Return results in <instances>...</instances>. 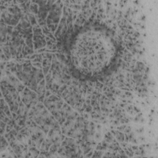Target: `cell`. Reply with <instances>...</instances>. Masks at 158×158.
Segmentation results:
<instances>
[{
    "label": "cell",
    "instance_id": "cell-1",
    "mask_svg": "<svg viewBox=\"0 0 158 158\" xmlns=\"http://www.w3.org/2000/svg\"><path fill=\"white\" fill-rule=\"evenodd\" d=\"M60 49L73 77L95 81L117 70L123 46L120 38L110 26L89 21L67 32Z\"/></svg>",
    "mask_w": 158,
    "mask_h": 158
}]
</instances>
